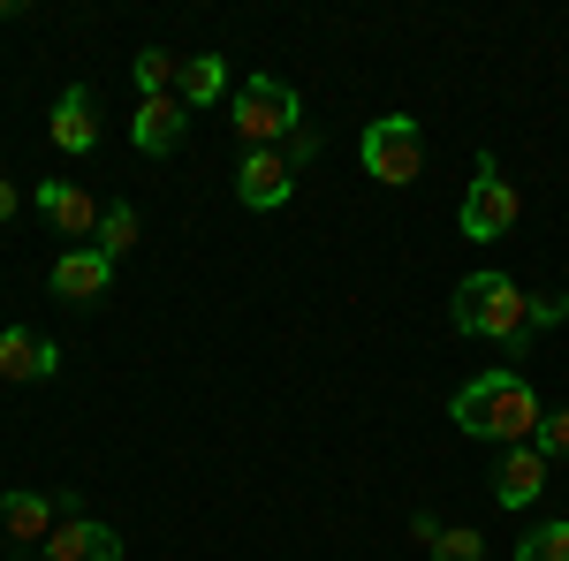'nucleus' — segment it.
<instances>
[{
  "label": "nucleus",
  "mask_w": 569,
  "mask_h": 561,
  "mask_svg": "<svg viewBox=\"0 0 569 561\" xmlns=\"http://www.w3.org/2000/svg\"><path fill=\"white\" fill-rule=\"evenodd\" d=\"M555 319H569V297H531V327H555Z\"/></svg>",
  "instance_id": "nucleus-21"
},
{
  "label": "nucleus",
  "mask_w": 569,
  "mask_h": 561,
  "mask_svg": "<svg viewBox=\"0 0 569 561\" xmlns=\"http://www.w3.org/2000/svg\"><path fill=\"white\" fill-rule=\"evenodd\" d=\"M137 236H144V213H137V206H107L99 236H91V251H107V259H130Z\"/></svg>",
  "instance_id": "nucleus-16"
},
{
  "label": "nucleus",
  "mask_w": 569,
  "mask_h": 561,
  "mask_svg": "<svg viewBox=\"0 0 569 561\" xmlns=\"http://www.w3.org/2000/svg\"><path fill=\"white\" fill-rule=\"evenodd\" d=\"M357 160H365V174H372V182L402 190V182H418V168H426V130H418L410 114H380V122H365Z\"/></svg>",
  "instance_id": "nucleus-4"
},
{
  "label": "nucleus",
  "mask_w": 569,
  "mask_h": 561,
  "mask_svg": "<svg viewBox=\"0 0 569 561\" xmlns=\"http://www.w3.org/2000/svg\"><path fill=\"white\" fill-rule=\"evenodd\" d=\"M107 281H114V259L91 251V243H77V251L53 259V297H69V303H99V297H107Z\"/></svg>",
  "instance_id": "nucleus-13"
},
{
  "label": "nucleus",
  "mask_w": 569,
  "mask_h": 561,
  "mask_svg": "<svg viewBox=\"0 0 569 561\" xmlns=\"http://www.w3.org/2000/svg\"><path fill=\"white\" fill-rule=\"evenodd\" d=\"M220 91H228V61H220V53H190V61H182V77H176V99L198 114V107H213Z\"/></svg>",
  "instance_id": "nucleus-15"
},
{
  "label": "nucleus",
  "mask_w": 569,
  "mask_h": 561,
  "mask_svg": "<svg viewBox=\"0 0 569 561\" xmlns=\"http://www.w3.org/2000/svg\"><path fill=\"white\" fill-rule=\"evenodd\" d=\"M130 77H137V99H168L176 77H182V61H176V53H160V46H144V53L130 61Z\"/></svg>",
  "instance_id": "nucleus-17"
},
{
  "label": "nucleus",
  "mask_w": 569,
  "mask_h": 561,
  "mask_svg": "<svg viewBox=\"0 0 569 561\" xmlns=\"http://www.w3.org/2000/svg\"><path fill=\"white\" fill-rule=\"evenodd\" d=\"M517 561H569V523H539V531H525Z\"/></svg>",
  "instance_id": "nucleus-18"
},
{
  "label": "nucleus",
  "mask_w": 569,
  "mask_h": 561,
  "mask_svg": "<svg viewBox=\"0 0 569 561\" xmlns=\"http://www.w3.org/2000/svg\"><path fill=\"white\" fill-rule=\"evenodd\" d=\"M539 493H547V455H539V440L501 448V463H493V501H501V509H531Z\"/></svg>",
  "instance_id": "nucleus-9"
},
{
  "label": "nucleus",
  "mask_w": 569,
  "mask_h": 561,
  "mask_svg": "<svg viewBox=\"0 0 569 561\" xmlns=\"http://www.w3.org/2000/svg\"><path fill=\"white\" fill-rule=\"evenodd\" d=\"M46 137H53L61 152H91V144H99V107H91L84 84H69L61 99H53V130Z\"/></svg>",
  "instance_id": "nucleus-14"
},
{
  "label": "nucleus",
  "mask_w": 569,
  "mask_h": 561,
  "mask_svg": "<svg viewBox=\"0 0 569 561\" xmlns=\"http://www.w3.org/2000/svg\"><path fill=\"white\" fill-rule=\"evenodd\" d=\"M182 130H190V107H182L176 91H168V99H137V114H130V144H137V152L160 160V152H176V144H182Z\"/></svg>",
  "instance_id": "nucleus-12"
},
{
  "label": "nucleus",
  "mask_w": 569,
  "mask_h": 561,
  "mask_svg": "<svg viewBox=\"0 0 569 561\" xmlns=\"http://www.w3.org/2000/svg\"><path fill=\"white\" fill-rule=\"evenodd\" d=\"M39 213L61 228V236H77V243H91L99 236V220H107V206L91 198L84 182H39Z\"/></svg>",
  "instance_id": "nucleus-10"
},
{
  "label": "nucleus",
  "mask_w": 569,
  "mask_h": 561,
  "mask_svg": "<svg viewBox=\"0 0 569 561\" xmlns=\"http://www.w3.org/2000/svg\"><path fill=\"white\" fill-rule=\"evenodd\" d=\"M448 418L471 432V440H501V448H525L539 440V394H531L525 372H479V380H463V388L448 394Z\"/></svg>",
  "instance_id": "nucleus-1"
},
{
  "label": "nucleus",
  "mask_w": 569,
  "mask_h": 561,
  "mask_svg": "<svg viewBox=\"0 0 569 561\" xmlns=\"http://www.w3.org/2000/svg\"><path fill=\"white\" fill-rule=\"evenodd\" d=\"M448 327L456 334H471V342H509V349H525L531 334V297L509 281V273H463L456 281V303H448Z\"/></svg>",
  "instance_id": "nucleus-2"
},
{
  "label": "nucleus",
  "mask_w": 569,
  "mask_h": 561,
  "mask_svg": "<svg viewBox=\"0 0 569 561\" xmlns=\"http://www.w3.org/2000/svg\"><path fill=\"white\" fill-rule=\"evenodd\" d=\"M61 517H77L61 493H23V485H16V493L0 501V523H8V539H16V547H46Z\"/></svg>",
  "instance_id": "nucleus-8"
},
{
  "label": "nucleus",
  "mask_w": 569,
  "mask_h": 561,
  "mask_svg": "<svg viewBox=\"0 0 569 561\" xmlns=\"http://www.w3.org/2000/svg\"><path fill=\"white\" fill-rule=\"evenodd\" d=\"M61 372V349L46 342V334H23V327H0V380H16V388H39Z\"/></svg>",
  "instance_id": "nucleus-11"
},
{
  "label": "nucleus",
  "mask_w": 569,
  "mask_h": 561,
  "mask_svg": "<svg viewBox=\"0 0 569 561\" xmlns=\"http://www.w3.org/2000/svg\"><path fill=\"white\" fill-rule=\"evenodd\" d=\"M16 206H23V190H16V182L0 174V220H16Z\"/></svg>",
  "instance_id": "nucleus-22"
},
{
  "label": "nucleus",
  "mask_w": 569,
  "mask_h": 561,
  "mask_svg": "<svg viewBox=\"0 0 569 561\" xmlns=\"http://www.w3.org/2000/svg\"><path fill=\"white\" fill-rule=\"evenodd\" d=\"M236 198H243L251 213H281V206L297 198V160H289V144H273V152H243V168H236Z\"/></svg>",
  "instance_id": "nucleus-6"
},
{
  "label": "nucleus",
  "mask_w": 569,
  "mask_h": 561,
  "mask_svg": "<svg viewBox=\"0 0 569 561\" xmlns=\"http://www.w3.org/2000/svg\"><path fill=\"white\" fill-rule=\"evenodd\" d=\"M46 561H122V531L99 517H61L46 539Z\"/></svg>",
  "instance_id": "nucleus-7"
},
{
  "label": "nucleus",
  "mask_w": 569,
  "mask_h": 561,
  "mask_svg": "<svg viewBox=\"0 0 569 561\" xmlns=\"http://www.w3.org/2000/svg\"><path fill=\"white\" fill-rule=\"evenodd\" d=\"M517 213H525L517 182H501V168L479 152V182L463 190V213H456V228H463L471 243H493V236H509V228H517Z\"/></svg>",
  "instance_id": "nucleus-5"
},
{
  "label": "nucleus",
  "mask_w": 569,
  "mask_h": 561,
  "mask_svg": "<svg viewBox=\"0 0 569 561\" xmlns=\"http://www.w3.org/2000/svg\"><path fill=\"white\" fill-rule=\"evenodd\" d=\"M539 455H547V463L569 455V410H547V418H539Z\"/></svg>",
  "instance_id": "nucleus-20"
},
{
  "label": "nucleus",
  "mask_w": 569,
  "mask_h": 561,
  "mask_svg": "<svg viewBox=\"0 0 569 561\" xmlns=\"http://www.w3.org/2000/svg\"><path fill=\"white\" fill-rule=\"evenodd\" d=\"M433 561H486V539L471 531V523H456V531L433 539Z\"/></svg>",
  "instance_id": "nucleus-19"
},
{
  "label": "nucleus",
  "mask_w": 569,
  "mask_h": 561,
  "mask_svg": "<svg viewBox=\"0 0 569 561\" xmlns=\"http://www.w3.org/2000/svg\"><path fill=\"white\" fill-rule=\"evenodd\" d=\"M297 130H305V107H297V91L281 84V77H251V84L236 91V137H243V152H273Z\"/></svg>",
  "instance_id": "nucleus-3"
}]
</instances>
